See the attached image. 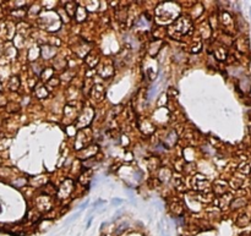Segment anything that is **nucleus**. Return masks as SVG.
Returning <instances> with one entry per match:
<instances>
[]
</instances>
